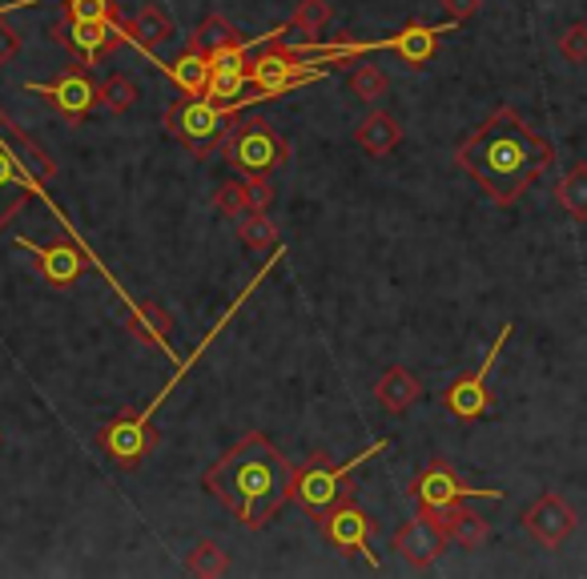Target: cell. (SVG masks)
I'll use <instances>...</instances> for the list:
<instances>
[{
  "mask_svg": "<svg viewBox=\"0 0 587 579\" xmlns=\"http://www.w3.org/2000/svg\"><path fill=\"white\" fill-rule=\"evenodd\" d=\"M419 394H422V382L415 379L407 367H390L387 375L375 382V399H378V407H382L387 414L410 411V407L419 402Z\"/></svg>",
  "mask_w": 587,
  "mask_h": 579,
  "instance_id": "obj_22",
  "label": "cell"
},
{
  "mask_svg": "<svg viewBox=\"0 0 587 579\" xmlns=\"http://www.w3.org/2000/svg\"><path fill=\"white\" fill-rule=\"evenodd\" d=\"M454 161L467 178H475L495 206H515L535 181L555 166V149L543 134L523 122L515 105H499L475 134L454 149Z\"/></svg>",
  "mask_w": 587,
  "mask_h": 579,
  "instance_id": "obj_1",
  "label": "cell"
},
{
  "mask_svg": "<svg viewBox=\"0 0 587 579\" xmlns=\"http://www.w3.org/2000/svg\"><path fill=\"white\" fill-rule=\"evenodd\" d=\"M555 201H559L564 213H572L576 222H587V161H576V166L559 178V186H555Z\"/></svg>",
  "mask_w": 587,
  "mask_h": 579,
  "instance_id": "obj_26",
  "label": "cell"
},
{
  "mask_svg": "<svg viewBox=\"0 0 587 579\" xmlns=\"http://www.w3.org/2000/svg\"><path fill=\"white\" fill-rule=\"evenodd\" d=\"M390 90L387 73L378 65H370V61H363V65H355V77H350V93H355L358 101H382Z\"/></svg>",
  "mask_w": 587,
  "mask_h": 579,
  "instance_id": "obj_31",
  "label": "cell"
},
{
  "mask_svg": "<svg viewBox=\"0 0 587 579\" xmlns=\"http://www.w3.org/2000/svg\"><path fill=\"white\" fill-rule=\"evenodd\" d=\"M0 129H4V137H9V141H12L17 157H21L24 166L33 169L36 178H41V181H45V186H49V181L56 178V161H53V157H49L45 145L36 141V137L29 134V129H24V125L12 122V113H9V109H0Z\"/></svg>",
  "mask_w": 587,
  "mask_h": 579,
  "instance_id": "obj_20",
  "label": "cell"
},
{
  "mask_svg": "<svg viewBox=\"0 0 587 579\" xmlns=\"http://www.w3.org/2000/svg\"><path fill=\"white\" fill-rule=\"evenodd\" d=\"M17 245L33 254L36 270H41V274H45L53 286H77L81 274H85L90 266H97L101 274H105V266H101V262H93V257L85 254L81 245L65 242V238H56V242H49V245H36V242H29V238H17ZM105 278H109V274H105ZM113 286H117V282H113ZM117 290H122V286H117Z\"/></svg>",
  "mask_w": 587,
  "mask_h": 579,
  "instance_id": "obj_14",
  "label": "cell"
},
{
  "mask_svg": "<svg viewBox=\"0 0 587 579\" xmlns=\"http://www.w3.org/2000/svg\"><path fill=\"white\" fill-rule=\"evenodd\" d=\"M447 544H451V535L434 524L431 515H422V512L415 515V519H407V524L395 531V539H390V547L407 559L410 568H431L434 559L447 551Z\"/></svg>",
  "mask_w": 587,
  "mask_h": 579,
  "instance_id": "obj_17",
  "label": "cell"
},
{
  "mask_svg": "<svg viewBox=\"0 0 587 579\" xmlns=\"http://www.w3.org/2000/svg\"><path fill=\"white\" fill-rule=\"evenodd\" d=\"M129 33H134V45L141 49L157 69H166L161 65V56H157V49L169 45V41L178 36V24H174V17H169L161 4H145L134 21H129Z\"/></svg>",
  "mask_w": 587,
  "mask_h": 579,
  "instance_id": "obj_19",
  "label": "cell"
},
{
  "mask_svg": "<svg viewBox=\"0 0 587 579\" xmlns=\"http://www.w3.org/2000/svg\"><path fill=\"white\" fill-rule=\"evenodd\" d=\"M277 262H282V254H274V257H270V262H266V266L258 270V278L250 282V286H245L242 294H238V298H233V306H230V310H226V318H218V323L210 326V335H206L198 346H193V355L181 358L178 367H174V375H169V382H166V387H161V394H157V399L149 402L145 411H137V414L125 411V414H117V419H109V423L101 427V431H97V446H101V451H105V455L113 459V463H117V467H129V471L141 467L145 455L154 451V414L161 411V402H166L169 394H174V390L181 387V379H186L189 370H193V362H198V358L206 355V350H210L213 338L222 335L226 323H230L233 314H238V306H242V302H245V294L262 286V278H266V274L277 266Z\"/></svg>",
  "mask_w": 587,
  "mask_h": 579,
  "instance_id": "obj_3",
  "label": "cell"
},
{
  "mask_svg": "<svg viewBox=\"0 0 587 579\" xmlns=\"http://www.w3.org/2000/svg\"><path fill=\"white\" fill-rule=\"evenodd\" d=\"M242 41H245L242 29L213 12V17H206V21L198 24V33L189 36V49L201 53V56H213V53H222V49H230V45H242Z\"/></svg>",
  "mask_w": 587,
  "mask_h": 579,
  "instance_id": "obj_24",
  "label": "cell"
},
{
  "mask_svg": "<svg viewBox=\"0 0 587 579\" xmlns=\"http://www.w3.org/2000/svg\"><path fill=\"white\" fill-rule=\"evenodd\" d=\"M410 499L419 503V507H447V503H463V499H503V491L495 487H471L454 475L451 463L443 459H434L427 467L415 475L410 483Z\"/></svg>",
  "mask_w": 587,
  "mask_h": 579,
  "instance_id": "obj_13",
  "label": "cell"
},
{
  "mask_svg": "<svg viewBox=\"0 0 587 579\" xmlns=\"http://www.w3.org/2000/svg\"><path fill=\"white\" fill-rule=\"evenodd\" d=\"M233 568L230 551H226L218 539H198L193 551L186 556V571L189 576H226Z\"/></svg>",
  "mask_w": 587,
  "mask_h": 579,
  "instance_id": "obj_27",
  "label": "cell"
},
{
  "mask_svg": "<svg viewBox=\"0 0 587 579\" xmlns=\"http://www.w3.org/2000/svg\"><path fill=\"white\" fill-rule=\"evenodd\" d=\"M49 41L73 49L81 65L93 69L113 49L134 45V33H129V21H73V17H61V21L49 24Z\"/></svg>",
  "mask_w": 587,
  "mask_h": 579,
  "instance_id": "obj_8",
  "label": "cell"
},
{
  "mask_svg": "<svg viewBox=\"0 0 587 579\" xmlns=\"http://www.w3.org/2000/svg\"><path fill=\"white\" fill-rule=\"evenodd\" d=\"M314 524H318L326 544H334L343 556H363L366 564L378 571V556L370 551V539H375L378 524L350 499V495H343V499L331 503V507H322V512L314 515Z\"/></svg>",
  "mask_w": 587,
  "mask_h": 579,
  "instance_id": "obj_9",
  "label": "cell"
},
{
  "mask_svg": "<svg viewBox=\"0 0 587 579\" xmlns=\"http://www.w3.org/2000/svg\"><path fill=\"white\" fill-rule=\"evenodd\" d=\"M250 105H258L254 93H245L233 105H222V101H210V97H189L186 93V97L174 101L166 109V134L178 145H186L193 157L206 161V157L222 154V141L230 134L233 117L242 109H250Z\"/></svg>",
  "mask_w": 587,
  "mask_h": 579,
  "instance_id": "obj_4",
  "label": "cell"
},
{
  "mask_svg": "<svg viewBox=\"0 0 587 579\" xmlns=\"http://www.w3.org/2000/svg\"><path fill=\"white\" fill-rule=\"evenodd\" d=\"M166 73L178 81L181 93H189V97H206V90H210V56L193 53V49H186L174 65H166Z\"/></svg>",
  "mask_w": 587,
  "mask_h": 579,
  "instance_id": "obj_25",
  "label": "cell"
},
{
  "mask_svg": "<svg viewBox=\"0 0 587 579\" xmlns=\"http://www.w3.org/2000/svg\"><path fill=\"white\" fill-rule=\"evenodd\" d=\"M61 17H73V21H122L113 0H65Z\"/></svg>",
  "mask_w": 587,
  "mask_h": 579,
  "instance_id": "obj_32",
  "label": "cell"
},
{
  "mask_svg": "<svg viewBox=\"0 0 587 579\" xmlns=\"http://www.w3.org/2000/svg\"><path fill=\"white\" fill-rule=\"evenodd\" d=\"M382 451H390V439H378V443H370L363 451V455L346 459V463H331V459L314 455L306 467H298V480H294V499L306 503L314 515L322 512V507H331V503H338L346 495V480L355 475L363 463H370L375 455H382Z\"/></svg>",
  "mask_w": 587,
  "mask_h": 579,
  "instance_id": "obj_7",
  "label": "cell"
},
{
  "mask_svg": "<svg viewBox=\"0 0 587 579\" xmlns=\"http://www.w3.org/2000/svg\"><path fill=\"white\" fill-rule=\"evenodd\" d=\"M222 157L238 173H274L277 166L290 161V145L277 137V129L266 117L242 109L222 141Z\"/></svg>",
  "mask_w": 587,
  "mask_h": 579,
  "instance_id": "obj_6",
  "label": "cell"
},
{
  "mask_svg": "<svg viewBox=\"0 0 587 579\" xmlns=\"http://www.w3.org/2000/svg\"><path fill=\"white\" fill-rule=\"evenodd\" d=\"M422 515H431L434 524L443 527L451 535V544L467 547V551H475L491 539V524L483 519L479 512L463 507V503H447V507H419Z\"/></svg>",
  "mask_w": 587,
  "mask_h": 579,
  "instance_id": "obj_18",
  "label": "cell"
},
{
  "mask_svg": "<svg viewBox=\"0 0 587 579\" xmlns=\"http://www.w3.org/2000/svg\"><path fill=\"white\" fill-rule=\"evenodd\" d=\"M282 33H286V29L266 33L262 36V49L250 53V93H254L258 101H274V97H282V93L298 90V85L331 77V65H326V61L294 53L290 45H282Z\"/></svg>",
  "mask_w": 587,
  "mask_h": 579,
  "instance_id": "obj_5",
  "label": "cell"
},
{
  "mask_svg": "<svg viewBox=\"0 0 587 579\" xmlns=\"http://www.w3.org/2000/svg\"><path fill=\"white\" fill-rule=\"evenodd\" d=\"M355 141L363 145L366 154L370 157H387V154H395L402 145V125H399V117H390V113H370L363 125H358V134H355Z\"/></svg>",
  "mask_w": 587,
  "mask_h": 579,
  "instance_id": "obj_23",
  "label": "cell"
},
{
  "mask_svg": "<svg viewBox=\"0 0 587 579\" xmlns=\"http://www.w3.org/2000/svg\"><path fill=\"white\" fill-rule=\"evenodd\" d=\"M213 206L226 213V218H242L250 210V193H245V181H222L218 193H213Z\"/></svg>",
  "mask_w": 587,
  "mask_h": 579,
  "instance_id": "obj_33",
  "label": "cell"
},
{
  "mask_svg": "<svg viewBox=\"0 0 587 579\" xmlns=\"http://www.w3.org/2000/svg\"><path fill=\"white\" fill-rule=\"evenodd\" d=\"M4 17H9V12H0V69H4L12 56L21 53V33H17V29L4 21Z\"/></svg>",
  "mask_w": 587,
  "mask_h": 579,
  "instance_id": "obj_36",
  "label": "cell"
},
{
  "mask_svg": "<svg viewBox=\"0 0 587 579\" xmlns=\"http://www.w3.org/2000/svg\"><path fill=\"white\" fill-rule=\"evenodd\" d=\"M559 53H564V61H572V65H587V24L584 21L567 24L564 33H559Z\"/></svg>",
  "mask_w": 587,
  "mask_h": 579,
  "instance_id": "obj_34",
  "label": "cell"
},
{
  "mask_svg": "<svg viewBox=\"0 0 587 579\" xmlns=\"http://www.w3.org/2000/svg\"><path fill=\"white\" fill-rule=\"evenodd\" d=\"M294 480H298V467L266 434L250 431L226 455L213 459V467L206 471L201 483L245 531H258L294 499Z\"/></svg>",
  "mask_w": 587,
  "mask_h": 579,
  "instance_id": "obj_2",
  "label": "cell"
},
{
  "mask_svg": "<svg viewBox=\"0 0 587 579\" xmlns=\"http://www.w3.org/2000/svg\"><path fill=\"white\" fill-rule=\"evenodd\" d=\"M29 198H41L49 210L61 218L56 201L45 193V181L36 178L33 169H29L21 157H17L12 141L4 137V129H0V230H9V222L24 210V201H29Z\"/></svg>",
  "mask_w": 587,
  "mask_h": 579,
  "instance_id": "obj_11",
  "label": "cell"
},
{
  "mask_svg": "<svg viewBox=\"0 0 587 579\" xmlns=\"http://www.w3.org/2000/svg\"><path fill=\"white\" fill-rule=\"evenodd\" d=\"M21 4H29V0H17V4H0V12H9V9H21Z\"/></svg>",
  "mask_w": 587,
  "mask_h": 579,
  "instance_id": "obj_38",
  "label": "cell"
},
{
  "mask_svg": "<svg viewBox=\"0 0 587 579\" xmlns=\"http://www.w3.org/2000/svg\"><path fill=\"white\" fill-rule=\"evenodd\" d=\"M511 335H515V323H503V326H499V338L491 343L488 358L479 362V370H471V375H463V379H454L451 387L443 390V407L454 414V419L471 423V419H483V414L491 411L488 379H491V370H495L499 355H503V346H507Z\"/></svg>",
  "mask_w": 587,
  "mask_h": 579,
  "instance_id": "obj_10",
  "label": "cell"
},
{
  "mask_svg": "<svg viewBox=\"0 0 587 579\" xmlns=\"http://www.w3.org/2000/svg\"><path fill=\"white\" fill-rule=\"evenodd\" d=\"M245 193H250V210H266L274 206V186L270 173H245Z\"/></svg>",
  "mask_w": 587,
  "mask_h": 579,
  "instance_id": "obj_35",
  "label": "cell"
},
{
  "mask_svg": "<svg viewBox=\"0 0 587 579\" xmlns=\"http://www.w3.org/2000/svg\"><path fill=\"white\" fill-rule=\"evenodd\" d=\"M520 524H523V531L532 535V539H539L543 547H559L564 539H572L579 519H576V507H572L564 495L543 491L539 499L520 515Z\"/></svg>",
  "mask_w": 587,
  "mask_h": 579,
  "instance_id": "obj_15",
  "label": "cell"
},
{
  "mask_svg": "<svg viewBox=\"0 0 587 579\" xmlns=\"http://www.w3.org/2000/svg\"><path fill=\"white\" fill-rule=\"evenodd\" d=\"M129 335L141 338L145 346H161L169 350V335H174V314L161 306V302L145 298L129 306Z\"/></svg>",
  "mask_w": 587,
  "mask_h": 579,
  "instance_id": "obj_21",
  "label": "cell"
},
{
  "mask_svg": "<svg viewBox=\"0 0 587 579\" xmlns=\"http://www.w3.org/2000/svg\"><path fill=\"white\" fill-rule=\"evenodd\" d=\"M24 90L36 93V97H45L69 125L85 122V117H90V109L101 101V90L93 85L90 69L81 65V61H77V65L61 69V73H56L53 81H45V85H24Z\"/></svg>",
  "mask_w": 587,
  "mask_h": 579,
  "instance_id": "obj_12",
  "label": "cell"
},
{
  "mask_svg": "<svg viewBox=\"0 0 587 579\" xmlns=\"http://www.w3.org/2000/svg\"><path fill=\"white\" fill-rule=\"evenodd\" d=\"M334 17V4L331 0H298V9H294V21L290 29L302 36H318Z\"/></svg>",
  "mask_w": 587,
  "mask_h": 579,
  "instance_id": "obj_29",
  "label": "cell"
},
{
  "mask_svg": "<svg viewBox=\"0 0 587 579\" xmlns=\"http://www.w3.org/2000/svg\"><path fill=\"white\" fill-rule=\"evenodd\" d=\"M439 4H443V9H447V17H451V21L463 24L467 17H475L483 0H439Z\"/></svg>",
  "mask_w": 587,
  "mask_h": 579,
  "instance_id": "obj_37",
  "label": "cell"
},
{
  "mask_svg": "<svg viewBox=\"0 0 587 579\" xmlns=\"http://www.w3.org/2000/svg\"><path fill=\"white\" fill-rule=\"evenodd\" d=\"M137 97H141V90H137L125 73H113V77L101 85V105L109 113H129L137 105Z\"/></svg>",
  "mask_w": 587,
  "mask_h": 579,
  "instance_id": "obj_30",
  "label": "cell"
},
{
  "mask_svg": "<svg viewBox=\"0 0 587 579\" xmlns=\"http://www.w3.org/2000/svg\"><path fill=\"white\" fill-rule=\"evenodd\" d=\"M258 49V41H242V45H230L222 53L210 56V90L206 97L233 105L250 93V53Z\"/></svg>",
  "mask_w": 587,
  "mask_h": 579,
  "instance_id": "obj_16",
  "label": "cell"
},
{
  "mask_svg": "<svg viewBox=\"0 0 587 579\" xmlns=\"http://www.w3.org/2000/svg\"><path fill=\"white\" fill-rule=\"evenodd\" d=\"M233 225H238V238H242L250 250H270V245H277V225L270 222L266 210H245L242 218H233Z\"/></svg>",
  "mask_w": 587,
  "mask_h": 579,
  "instance_id": "obj_28",
  "label": "cell"
}]
</instances>
